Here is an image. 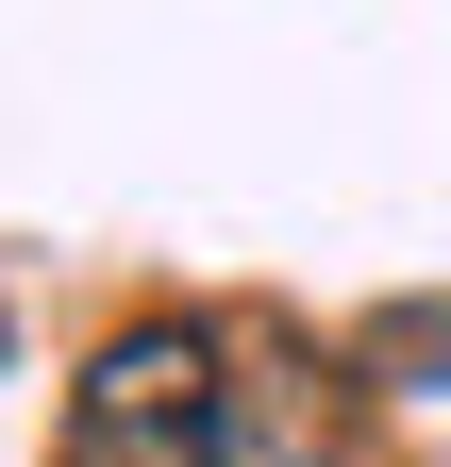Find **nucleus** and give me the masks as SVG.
<instances>
[{
  "mask_svg": "<svg viewBox=\"0 0 451 467\" xmlns=\"http://www.w3.org/2000/svg\"><path fill=\"white\" fill-rule=\"evenodd\" d=\"M68 467H235V384H217V334L134 317V334L68 384Z\"/></svg>",
  "mask_w": 451,
  "mask_h": 467,
  "instance_id": "f257e3e1",
  "label": "nucleus"
}]
</instances>
